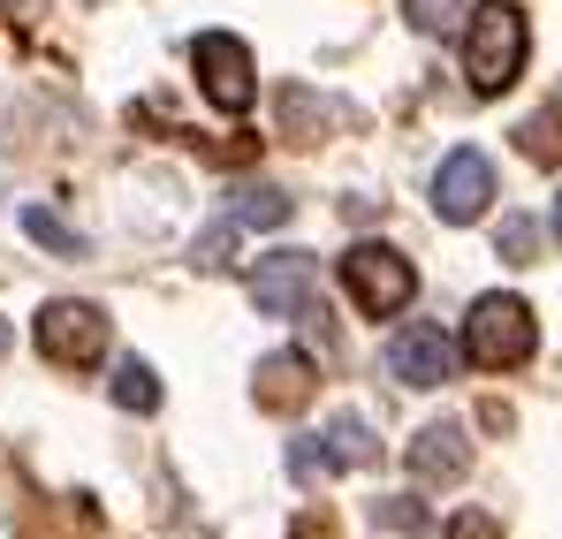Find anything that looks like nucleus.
<instances>
[{
    "label": "nucleus",
    "instance_id": "obj_1",
    "mask_svg": "<svg viewBox=\"0 0 562 539\" xmlns=\"http://www.w3.org/2000/svg\"><path fill=\"white\" fill-rule=\"evenodd\" d=\"M525 54H532L525 8H509V0L471 8V23H464V77H471V91H509L517 69H525Z\"/></svg>",
    "mask_w": 562,
    "mask_h": 539
},
{
    "label": "nucleus",
    "instance_id": "obj_2",
    "mask_svg": "<svg viewBox=\"0 0 562 539\" xmlns=\"http://www.w3.org/2000/svg\"><path fill=\"white\" fill-rule=\"evenodd\" d=\"M464 350L479 372H509L540 350V327H532V304L525 296H479L464 319Z\"/></svg>",
    "mask_w": 562,
    "mask_h": 539
},
{
    "label": "nucleus",
    "instance_id": "obj_3",
    "mask_svg": "<svg viewBox=\"0 0 562 539\" xmlns=\"http://www.w3.org/2000/svg\"><path fill=\"white\" fill-rule=\"evenodd\" d=\"M342 281H350V296H358L373 319L403 312V304L418 296V273H411V259H403V251H387V244H350Z\"/></svg>",
    "mask_w": 562,
    "mask_h": 539
},
{
    "label": "nucleus",
    "instance_id": "obj_4",
    "mask_svg": "<svg viewBox=\"0 0 562 539\" xmlns=\"http://www.w3.org/2000/svg\"><path fill=\"white\" fill-rule=\"evenodd\" d=\"M251 304H259L267 319H312V312H319V267H312V251H274V259H259Z\"/></svg>",
    "mask_w": 562,
    "mask_h": 539
},
{
    "label": "nucleus",
    "instance_id": "obj_5",
    "mask_svg": "<svg viewBox=\"0 0 562 539\" xmlns=\"http://www.w3.org/2000/svg\"><path fill=\"white\" fill-rule=\"evenodd\" d=\"M38 350L54 364H99L106 358V312L99 304H77V296H54L38 312Z\"/></svg>",
    "mask_w": 562,
    "mask_h": 539
},
{
    "label": "nucleus",
    "instance_id": "obj_6",
    "mask_svg": "<svg viewBox=\"0 0 562 539\" xmlns=\"http://www.w3.org/2000/svg\"><path fill=\"white\" fill-rule=\"evenodd\" d=\"M190 69H198V85H205V99L221 106V114H244L251 106V46L244 38H228V31H205L198 46H190Z\"/></svg>",
    "mask_w": 562,
    "mask_h": 539
},
{
    "label": "nucleus",
    "instance_id": "obj_7",
    "mask_svg": "<svg viewBox=\"0 0 562 539\" xmlns=\"http://www.w3.org/2000/svg\"><path fill=\"white\" fill-rule=\"evenodd\" d=\"M387 372H395L403 388H441V380L457 372V343H449L441 327L411 319V327H395V335H387Z\"/></svg>",
    "mask_w": 562,
    "mask_h": 539
},
{
    "label": "nucleus",
    "instance_id": "obj_8",
    "mask_svg": "<svg viewBox=\"0 0 562 539\" xmlns=\"http://www.w3.org/2000/svg\"><path fill=\"white\" fill-rule=\"evenodd\" d=\"M486 198H494V168H486V153H449V160H441V168H434V213H441V221H457V228H464V221H479V213H486Z\"/></svg>",
    "mask_w": 562,
    "mask_h": 539
},
{
    "label": "nucleus",
    "instance_id": "obj_9",
    "mask_svg": "<svg viewBox=\"0 0 562 539\" xmlns=\"http://www.w3.org/2000/svg\"><path fill=\"white\" fill-rule=\"evenodd\" d=\"M411 471L426 479V486H457L471 471V441L464 426H426L418 441H411Z\"/></svg>",
    "mask_w": 562,
    "mask_h": 539
},
{
    "label": "nucleus",
    "instance_id": "obj_10",
    "mask_svg": "<svg viewBox=\"0 0 562 539\" xmlns=\"http://www.w3.org/2000/svg\"><path fill=\"white\" fill-rule=\"evenodd\" d=\"M312 395V364L296 358V350H274V358L259 364V411H296Z\"/></svg>",
    "mask_w": 562,
    "mask_h": 539
},
{
    "label": "nucleus",
    "instance_id": "obj_11",
    "mask_svg": "<svg viewBox=\"0 0 562 539\" xmlns=\"http://www.w3.org/2000/svg\"><path fill=\"white\" fill-rule=\"evenodd\" d=\"M221 213H236V228H281V221L296 213V198H289V190H274V182H244Z\"/></svg>",
    "mask_w": 562,
    "mask_h": 539
},
{
    "label": "nucleus",
    "instance_id": "obj_12",
    "mask_svg": "<svg viewBox=\"0 0 562 539\" xmlns=\"http://www.w3.org/2000/svg\"><path fill=\"white\" fill-rule=\"evenodd\" d=\"M327 449H335V463H342V471H366V463L380 456V441H373V426H366L358 411H342V418L327 426Z\"/></svg>",
    "mask_w": 562,
    "mask_h": 539
},
{
    "label": "nucleus",
    "instance_id": "obj_13",
    "mask_svg": "<svg viewBox=\"0 0 562 539\" xmlns=\"http://www.w3.org/2000/svg\"><path fill=\"white\" fill-rule=\"evenodd\" d=\"M23 236H31V244H46L54 259H85V236H77L61 213H46V205H23Z\"/></svg>",
    "mask_w": 562,
    "mask_h": 539
},
{
    "label": "nucleus",
    "instance_id": "obj_14",
    "mask_svg": "<svg viewBox=\"0 0 562 539\" xmlns=\"http://www.w3.org/2000/svg\"><path fill=\"white\" fill-rule=\"evenodd\" d=\"M114 403L122 411H160V372L145 358H122L114 364Z\"/></svg>",
    "mask_w": 562,
    "mask_h": 539
},
{
    "label": "nucleus",
    "instance_id": "obj_15",
    "mask_svg": "<svg viewBox=\"0 0 562 539\" xmlns=\"http://www.w3.org/2000/svg\"><path fill=\"white\" fill-rule=\"evenodd\" d=\"M517 137H525V160L555 168V160H562V99H548V106H540V114H532Z\"/></svg>",
    "mask_w": 562,
    "mask_h": 539
},
{
    "label": "nucleus",
    "instance_id": "obj_16",
    "mask_svg": "<svg viewBox=\"0 0 562 539\" xmlns=\"http://www.w3.org/2000/svg\"><path fill=\"white\" fill-rule=\"evenodd\" d=\"M403 15H411V31H426V38H449L457 23H471L464 0H403Z\"/></svg>",
    "mask_w": 562,
    "mask_h": 539
},
{
    "label": "nucleus",
    "instance_id": "obj_17",
    "mask_svg": "<svg viewBox=\"0 0 562 539\" xmlns=\"http://www.w3.org/2000/svg\"><path fill=\"white\" fill-rule=\"evenodd\" d=\"M236 236H244V228H236V213H221V221H213V228L198 236V251H190V259H198L205 273H213V267H228V251H236Z\"/></svg>",
    "mask_w": 562,
    "mask_h": 539
},
{
    "label": "nucleus",
    "instance_id": "obj_18",
    "mask_svg": "<svg viewBox=\"0 0 562 539\" xmlns=\"http://www.w3.org/2000/svg\"><path fill=\"white\" fill-rule=\"evenodd\" d=\"M494 244H502V259H509V267H532V251H540V228H532L525 213H509Z\"/></svg>",
    "mask_w": 562,
    "mask_h": 539
},
{
    "label": "nucleus",
    "instance_id": "obj_19",
    "mask_svg": "<svg viewBox=\"0 0 562 539\" xmlns=\"http://www.w3.org/2000/svg\"><path fill=\"white\" fill-rule=\"evenodd\" d=\"M289 471L312 486V479H327V471H342V463H335V449H327V441H296V449H289Z\"/></svg>",
    "mask_w": 562,
    "mask_h": 539
},
{
    "label": "nucleus",
    "instance_id": "obj_20",
    "mask_svg": "<svg viewBox=\"0 0 562 539\" xmlns=\"http://www.w3.org/2000/svg\"><path fill=\"white\" fill-rule=\"evenodd\" d=\"M373 525L380 532H426V509H418V502H380Z\"/></svg>",
    "mask_w": 562,
    "mask_h": 539
},
{
    "label": "nucleus",
    "instance_id": "obj_21",
    "mask_svg": "<svg viewBox=\"0 0 562 539\" xmlns=\"http://www.w3.org/2000/svg\"><path fill=\"white\" fill-rule=\"evenodd\" d=\"M449 539H502V525H494L486 509H457V517H449Z\"/></svg>",
    "mask_w": 562,
    "mask_h": 539
},
{
    "label": "nucleus",
    "instance_id": "obj_22",
    "mask_svg": "<svg viewBox=\"0 0 562 539\" xmlns=\"http://www.w3.org/2000/svg\"><path fill=\"white\" fill-rule=\"evenodd\" d=\"M0 358H8V319H0Z\"/></svg>",
    "mask_w": 562,
    "mask_h": 539
},
{
    "label": "nucleus",
    "instance_id": "obj_23",
    "mask_svg": "<svg viewBox=\"0 0 562 539\" xmlns=\"http://www.w3.org/2000/svg\"><path fill=\"white\" fill-rule=\"evenodd\" d=\"M555 236H562V198H555Z\"/></svg>",
    "mask_w": 562,
    "mask_h": 539
}]
</instances>
